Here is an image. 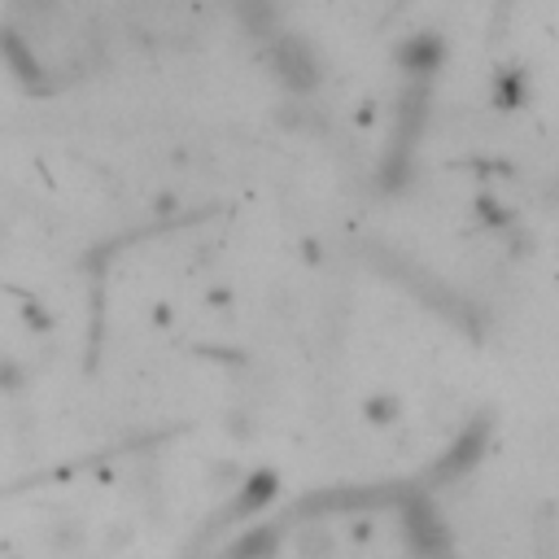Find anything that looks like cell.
<instances>
[{"mask_svg":"<svg viewBox=\"0 0 559 559\" xmlns=\"http://www.w3.org/2000/svg\"><path fill=\"white\" fill-rule=\"evenodd\" d=\"M328 555H333V537H328V529H324V524L307 529V533H302V559H328Z\"/></svg>","mask_w":559,"mask_h":559,"instance_id":"8992f818","label":"cell"},{"mask_svg":"<svg viewBox=\"0 0 559 559\" xmlns=\"http://www.w3.org/2000/svg\"><path fill=\"white\" fill-rule=\"evenodd\" d=\"M363 415H368V424L389 428V424L402 420V402H398V394H372V398L363 402Z\"/></svg>","mask_w":559,"mask_h":559,"instance_id":"3957f363","label":"cell"},{"mask_svg":"<svg viewBox=\"0 0 559 559\" xmlns=\"http://www.w3.org/2000/svg\"><path fill=\"white\" fill-rule=\"evenodd\" d=\"M53 550H79L84 546V524L79 520H58V529L49 533Z\"/></svg>","mask_w":559,"mask_h":559,"instance_id":"5b68a950","label":"cell"},{"mask_svg":"<svg viewBox=\"0 0 559 559\" xmlns=\"http://www.w3.org/2000/svg\"><path fill=\"white\" fill-rule=\"evenodd\" d=\"M520 97H524V79H520V75L498 79V101H502V105H515Z\"/></svg>","mask_w":559,"mask_h":559,"instance_id":"ba28073f","label":"cell"},{"mask_svg":"<svg viewBox=\"0 0 559 559\" xmlns=\"http://www.w3.org/2000/svg\"><path fill=\"white\" fill-rule=\"evenodd\" d=\"M179 210V197L175 192H162L158 201H153V214H175Z\"/></svg>","mask_w":559,"mask_h":559,"instance_id":"9c48e42d","label":"cell"},{"mask_svg":"<svg viewBox=\"0 0 559 559\" xmlns=\"http://www.w3.org/2000/svg\"><path fill=\"white\" fill-rule=\"evenodd\" d=\"M280 71H285V84L294 88H311L320 79V62L302 40H280Z\"/></svg>","mask_w":559,"mask_h":559,"instance_id":"6da1fadb","label":"cell"},{"mask_svg":"<svg viewBox=\"0 0 559 559\" xmlns=\"http://www.w3.org/2000/svg\"><path fill=\"white\" fill-rule=\"evenodd\" d=\"M245 489H249V494H240V511H253L258 502H266V498L275 494V476H266V472H262V476H249Z\"/></svg>","mask_w":559,"mask_h":559,"instance_id":"277c9868","label":"cell"},{"mask_svg":"<svg viewBox=\"0 0 559 559\" xmlns=\"http://www.w3.org/2000/svg\"><path fill=\"white\" fill-rule=\"evenodd\" d=\"M206 302H210V307H219V311H227V307H232V289H210V294H206Z\"/></svg>","mask_w":559,"mask_h":559,"instance_id":"30bf717a","label":"cell"},{"mask_svg":"<svg viewBox=\"0 0 559 559\" xmlns=\"http://www.w3.org/2000/svg\"><path fill=\"white\" fill-rule=\"evenodd\" d=\"M398 62H402L407 71H415V75H428V71H437V62H442V40H437V36H411V40L398 49Z\"/></svg>","mask_w":559,"mask_h":559,"instance_id":"7a4b0ae2","label":"cell"},{"mask_svg":"<svg viewBox=\"0 0 559 559\" xmlns=\"http://www.w3.org/2000/svg\"><path fill=\"white\" fill-rule=\"evenodd\" d=\"M0 389H5V394L27 389V368L14 363V359H0Z\"/></svg>","mask_w":559,"mask_h":559,"instance_id":"52a82bcc","label":"cell"}]
</instances>
